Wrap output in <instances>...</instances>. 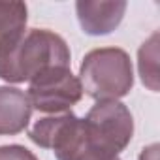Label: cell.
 <instances>
[{"label":"cell","mask_w":160,"mask_h":160,"mask_svg":"<svg viewBox=\"0 0 160 160\" xmlns=\"http://www.w3.org/2000/svg\"><path fill=\"white\" fill-rule=\"evenodd\" d=\"M70 58L64 38L47 28H32L8 55L0 57V79L8 83H30L49 68L70 66Z\"/></svg>","instance_id":"1"},{"label":"cell","mask_w":160,"mask_h":160,"mask_svg":"<svg viewBox=\"0 0 160 160\" xmlns=\"http://www.w3.org/2000/svg\"><path fill=\"white\" fill-rule=\"evenodd\" d=\"M79 83L96 102H117L134 87L132 60L119 47H100L85 55L79 66Z\"/></svg>","instance_id":"2"},{"label":"cell","mask_w":160,"mask_h":160,"mask_svg":"<svg viewBox=\"0 0 160 160\" xmlns=\"http://www.w3.org/2000/svg\"><path fill=\"white\" fill-rule=\"evenodd\" d=\"M89 143L108 154L117 156L126 149L134 136V119L121 102H96L83 119Z\"/></svg>","instance_id":"3"},{"label":"cell","mask_w":160,"mask_h":160,"mask_svg":"<svg viewBox=\"0 0 160 160\" xmlns=\"http://www.w3.org/2000/svg\"><path fill=\"white\" fill-rule=\"evenodd\" d=\"M28 102L42 113H66L83 96L79 79L70 66H55L34 77L28 85Z\"/></svg>","instance_id":"4"},{"label":"cell","mask_w":160,"mask_h":160,"mask_svg":"<svg viewBox=\"0 0 160 160\" xmlns=\"http://www.w3.org/2000/svg\"><path fill=\"white\" fill-rule=\"evenodd\" d=\"M77 19L83 32L91 36H102L113 32L126 12V2H92L79 0L75 2Z\"/></svg>","instance_id":"5"},{"label":"cell","mask_w":160,"mask_h":160,"mask_svg":"<svg viewBox=\"0 0 160 160\" xmlns=\"http://www.w3.org/2000/svg\"><path fill=\"white\" fill-rule=\"evenodd\" d=\"M32 115V106L25 91L15 87H0V136L21 134Z\"/></svg>","instance_id":"6"},{"label":"cell","mask_w":160,"mask_h":160,"mask_svg":"<svg viewBox=\"0 0 160 160\" xmlns=\"http://www.w3.org/2000/svg\"><path fill=\"white\" fill-rule=\"evenodd\" d=\"M27 13L23 2H0V57L8 55L25 36Z\"/></svg>","instance_id":"7"},{"label":"cell","mask_w":160,"mask_h":160,"mask_svg":"<svg viewBox=\"0 0 160 160\" xmlns=\"http://www.w3.org/2000/svg\"><path fill=\"white\" fill-rule=\"evenodd\" d=\"M158 32H154L139 49V75L141 81L151 89V91H158Z\"/></svg>","instance_id":"8"},{"label":"cell","mask_w":160,"mask_h":160,"mask_svg":"<svg viewBox=\"0 0 160 160\" xmlns=\"http://www.w3.org/2000/svg\"><path fill=\"white\" fill-rule=\"evenodd\" d=\"M0 160H38L32 151L23 145H4L0 147Z\"/></svg>","instance_id":"9"},{"label":"cell","mask_w":160,"mask_h":160,"mask_svg":"<svg viewBox=\"0 0 160 160\" xmlns=\"http://www.w3.org/2000/svg\"><path fill=\"white\" fill-rule=\"evenodd\" d=\"M139 160H158V145L154 143V145L143 149L139 154Z\"/></svg>","instance_id":"10"},{"label":"cell","mask_w":160,"mask_h":160,"mask_svg":"<svg viewBox=\"0 0 160 160\" xmlns=\"http://www.w3.org/2000/svg\"><path fill=\"white\" fill-rule=\"evenodd\" d=\"M113 160H121V158H119V156H117V158H113Z\"/></svg>","instance_id":"11"}]
</instances>
